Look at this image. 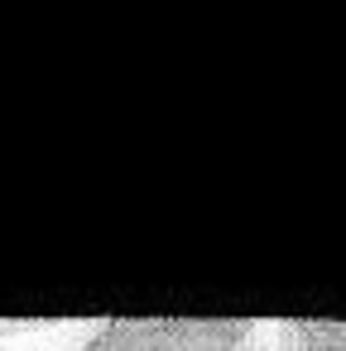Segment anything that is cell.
<instances>
[{"label":"cell","instance_id":"1","mask_svg":"<svg viewBox=\"0 0 346 351\" xmlns=\"http://www.w3.org/2000/svg\"><path fill=\"white\" fill-rule=\"evenodd\" d=\"M260 322L202 317H106L82 332L73 351H250Z\"/></svg>","mask_w":346,"mask_h":351},{"label":"cell","instance_id":"3","mask_svg":"<svg viewBox=\"0 0 346 351\" xmlns=\"http://www.w3.org/2000/svg\"><path fill=\"white\" fill-rule=\"evenodd\" d=\"M250 351H260V337H255V346H250Z\"/></svg>","mask_w":346,"mask_h":351},{"label":"cell","instance_id":"2","mask_svg":"<svg viewBox=\"0 0 346 351\" xmlns=\"http://www.w3.org/2000/svg\"><path fill=\"white\" fill-rule=\"evenodd\" d=\"M260 351H346V322H260Z\"/></svg>","mask_w":346,"mask_h":351}]
</instances>
